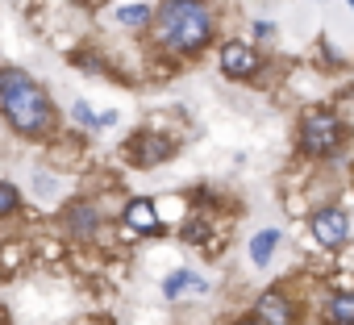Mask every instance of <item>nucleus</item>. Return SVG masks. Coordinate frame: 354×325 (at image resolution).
Listing matches in <instances>:
<instances>
[{
  "instance_id": "f257e3e1",
  "label": "nucleus",
  "mask_w": 354,
  "mask_h": 325,
  "mask_svg": "<svg viewBox=\"0 0 354 325\" xmlns=\"http://www.w3.org/2000/svg\"><path fill=\"white\" fill-rule=\"evenodd\" d=\"M0 113H5V121L34 138V133H46L50 121H55V104L50 96L26 75V71H0Z\"/></svg>"
},
{
  "instance_id": "f03ea898",
  "label": "nucleus",
  "mask_w": 354,
  "mask_h": 325,
  "mask_svg": "<svg viewBox=\"0 0 354 325\" xmlns=\"http://www.w3.org/2000/svg\"><path fill=\"white\" fill-rule=\"evenodd\" d=\"M154 21H158V42L180 55L205 50L213 38V13L201 0H167L162 9H154Z\"/></svg>"
},
{
  "instance_id": "7ed1b4c3",
  "label": "nucleus",
  "mask_w": 354,
  "mask_h": 325,
  "mask_svg": "<svg viewBox=\"0 0 354 325\" xmlns=\"http://www.w3.org/2000/svg\"><path fill=\"white\" fill-rule=\"evenodd\" d=\"M337 138H342V125H337L333 113H325V109L304 113V121H300V146L308 154H333Z\"/></svg>"
},
{
  "instance_id": "20e7f679",
  "label": "nucleus",
  "mask_w": 354,
  "mask_h": 325,
  "mask_svg": "<svg viewBox=\"0 0 354 325\" xmlns=\"http://www.w3.org/2000/svg\"><path fill=\"white\" fill-rule=\"evenodd\" d=\"M346 234H350V221H346L342 209H317V213H313V238H317L321 246L337 250V246L346 242Z\"/></svg>"
},
{
  "instance_id": "39448f33",
  "label": "nucleus",
  "mask_w": 354,
  "mask_h": 325,
  "mask_svg": "<svg viewBox=\"0 0 354 325\" xmlns=\"http://www.w3.org/2000/svg\"><path fill=\"white\" fill-rule=\"evenodd\" d=\"M221 67H225V75L250 80V75H259V55L246 42H225L221 46Z\"/></svg>"
},
{
  "instance_id": "423d86ee",
  "label": "nucleus",
  "mask_w": 354,
  "mask_h": 325,
  "mask_svg": "<svg viewBox=\"0 0 354 325\" xmlns=\"http://www.w3.org/2000/svg\"><path fill=\"white\" fill-rule=\"evenodd\" d=\"M167 154H171V142L167 138H154V133H146V138H138L129 146V158L138 162V167H154V162H162Z\"/></svg>"
},
{
  "instance_id": "0eeeda50",
  "label": "nucleus",
  "mask_w": 354,
  "mask_h": 325,
  "mask_svg": "<svg viewBox=\"0 0 354 325\" xmlns=\"http://www.w3.org/2000/svg\"><path fill=\"white\" fill-rule=\"evenodd\" d=\"M259 321L263 325H292V304L279 292H267V296H259Z\"/></svg>"
},
{
  "instance_id": "6e6552de",
  "label": "nucleus",
  "mask_w": 354,
  "mask_h": 325,
  "mask_svg": "<svg viewBox=\"0 0 354 325\" xmlns=\"http://www.w3.org/2000/svg\"><path fill=\"white\" fill-rule=\"evenodd\" d=\"M125 225H133L138 234H154L158 230V213L150 201H129L125 205Z\"/></svg>"
},
{
  "instance_id": "1a4fd4ad",
  "label": "nucleus",
  "mask_w": 354,
  "mask_h": 325,
  "mask_svg": "<svg viewBox=\"0 0 354 325\" xmlns=\"http://www.w3.org/2000/svg\"><path fill=\"white\" fill-rule=\"evenodd\" d=\"M275 246H279V230H259V234L250 238V259H254V267H267L271 254H275Z\"/></svg>"
},
{
  "instance_id": "9d476101",
  "label": "nucleus",
  "mask_w": 354,
  "mask_h": 325,
  "mask_svg": "<svg viewBox=\"0 0 354 325\" xmlns=\"http://www.w3.org/2000/svg\"><path fill=\"white\" fill-rule=\"evenodd\" d=\"M188 288H201V292H205L209 284H205L196 271H175V275L162 284V296H167V300H175V296H180V292H188Z\"/></svg>"
},
{
  "instance_id": "9b49d317",
  "label": "nucleus",
  "mask_w": 354,
  "mask_h": 325,
  "mask_svg": "<svg viewBox=\"0 0 354 325\" xmlns=\"http://www.w3.org/2000/svg\"><path fill=\"white\" fill-rule=\"evenodd\" d=\"M329 321L333 325H354V292H337L329 300Z\"/></svg>"
},
{
  "instance_id": "f8f14e48",
  "label": "nucleus",
  "mask_w": 354,
  "mask_h": 325,
  "mask_svg": "<svg viewBox=\"0 0 354 325\" xmlns=\"http://www.w3.org/2000/svg\"><path fill=\"white\" fill-rule=\"evenodd\" d=\"M150 17H154V9H150V5H125V9H117V21H121V26H133V30H138V26H146Z\"/></svg>"
},
{
  "instance_id": "ddd939ff",
  "label": "nucleus",
  "mask_w": 354,
  "mask_h": 325,
  "mask_svg": "<svg viewBox=\"0 0 354 325\" xmlns=\"http://www.w3.org/2000/svg\"><path fill=\"white\" fill-rule=\"evenodd\" d=\"M13 209H17V192L9 184H0V217H9Z\"/></svg>"
},
{
  "instance_id": "4468645a",
  "label": "nucleus",
  "mask_w": 354,
  "mask_h": 325,
  "mask_svg": "<svg viewBox=\"0 0 354 325\" xmlns=\"http://www.w3.org/2000/svg\"><path fill=\"white\" fill-rule=\"evenodd\" d=\"M71 113H75V117H80L84 125H100V117H92V113H88V104H75Z\"/></svg>"
},
{
  "instance_id": "2eb2a0df",
  "label": "nucleus",
  "mask_w": 354,
  "mask_h": 325,
  "mask_svg": "<svg viewBox=\"0 0 354 325\" xmlns=\"http://www.w3.org/2000/svg\"><path fill=\"white\" fill-rule=\"evenodd\" d=\"M17 263H21V250H17V246H9V250H5V271H13Z\"/></svg>"
},
{
  "instance_id": "dca6fc26",
  "label": "nucleus",
  "mask_w": 354,
  "mask_h": 325,
  "mask_svg": "<svg viewBox=\"0 0 354 325\" xmlns=\"http://www.w3.org/2000/svg\"><path fill=\"white\" fill-rule=\"evenodd\" d=\"M238 325H263V321H259V317H246V321H238Z\"/></svg>"
},
{
  "instance_id": "f3484780",
  "label": "nucleus",
  "mask_w": 354,
  "mask_h": 325,
  "mask_svg": "<svg viewBox=\"0 0 354 325\" xmlns=\"http://www.w3.org/2000/svg\"><path fill=\"white\" fill-rule=\"evenodd\" d=\"M350 9H354V0H350Z\"/></svg>"
}]
</instances>
